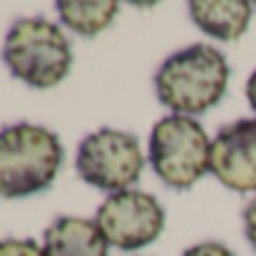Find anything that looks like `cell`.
Listing matches in <instances>:
<instances>
[{
	"label": "cell",
	"instance_id": "6da1fadb",
	"mask_svg": "<svg viewBox=\"0 0 256 256\" xmlns=\"http://www.w3.org/2000/svg\"><path fill=\"white\" fill-rule=\"evenodd\" d=\"M230 66L220 50L204 43L173 52L155 72L158 99L173 115H202L225 97Z\"/></svg>",
	"mask_w": 256,
	"mask_h": 256
},
{
	"label": "cell",
	"instance_id": "3957f363",
	"mask_svg": "<svg viewBox=\"0 0 256 256\" xmlns=\"http://www.w3.org/2000/svg\"><path fill=\"white\" fill-rule=\"evenodd\" d=\"M7 70L32 88H54L72 68V48L63 30L48 18H20L4 36Z\"/></svg>",
	"mask_w": 256,
	"mask_h": 256
},
{
	"label": "cell",
	"instance_id": "52a82bcc",
	"mask_svg": "<svg viewBox=\"0 0 256 256\" xmlns=\"http://www.w3.org/2000/svg\"><path fill=\"white\" fill-rule=\"evenodd\" d=\"M209 171L232 191H256V120H238L218 130Z\"/></svg>",
	"mask_w": 256,
	"mask_h": 256
},
{
	"label": "cell",
	"instance_id": "5b68a950",
	"mask_svg": "<svg viewBox=\"0 0 256 256\" xmlns=\"http://www.w3.org/2000/svg\"><path fill=\"white\" fill-rule=\"evenodd\" d=\"M74 164L84 182L117 194L140 180L144 171V153L135 135L102 128L79 144Z\"/></svg>",
	"mask_w": 256,
	"mask_h": 256
},
{
	"label": "cell",
	"instance_id": "8fae6325",
	"mask_svg": "<svg viewBox=\"0 0 256 256\" xmlns=\"http://www.w3.org/2000/svg\"><path fill=\"white\" fill-rule=\"evenodd\" d=\"M0 256H48L38 243L30 238H4L0 240Z\"/></svg>",
	"mask_w": 256,
	"mask_h": 256
},
{
	"label": "cell",
	"instance_id": "30bf717a",
	"mask_svg": "<svg viewBox=\"0 0 256 256\" xmlns=\"http://www.w3.org/2000/svg\"><path fill=\"white\" fill-rule=\"evenodd\" d=\"M56 12L68 30L81 36H97L115 20L120 4L115 0H61Z\"/></svg>",
	"mask_w": 256,
	"mask_h": 256
},
{
	"label": "cell",
	"instance_id": "4fadbf2b",
	"mask_svg": "<svg viewBox=\"0 0 256 256\" xmlns=\"http://www.w3.org/2000/svg\"><path fill=\"white\" fill-rule=\"evenodd\" d=\"M243 225H245V236H248L250 245L256 250V196L243 212Z\"/></svg>",
	"mask_w": 256,
	"mask_h": 256
},
{
	"label": "cell",
	"instance_id": "277c9868",
	"mask_svg": "<svg viewBox=\"0 0 256 256\" xmlns=\"http://www.w3.org/2000/svg\"><path fill=\"white\" fill-rule=\"evenodd\" d=\"M148 160L164 184L186 191L209 171L212 142L194 117L168 115L150 130Z\"/></svg>",
	"mask_w": 256,
	"mask_h": 256
},
{
	"label": "cell",
	"instance_id": "5bb4252c",
	"mask_svg": "<svg viewBox=\"0 0 256 256\" xmlns=\"http://www.w3.org/2000/svg\"><path fill=\"white\" fill-rule=\"evenodd\" d=\"M245 94H248V102H250V106H252V110L256 112V70L250 74L248 86H245Z\"/></svg>",
	"mask_w": 256,
	"mask_h": 256
},
{
	"label": "cell",
	"instance_id": "ba28073f",
	"mask_svg": "<svg viewBox=\"0 0 256 256\" xmlns=\"http://www.w3.org/2000/svg\"><path fill=\"white\" fill-rule=\"evenodd\" d=\"M48 256H108V240L88 218L61 216L45 230Z\"/></svg>",
	"mask_w": 256,
	"mask_h": 256
},
{
	"label": "cell",
	"instance_id": "8992f818",
	"mask_svg": "<svg viewBox=\"0 0 256 256\" xmlns=\"http://www.w3.org/2000/svg\"><path fill=\"white\" fill-rule=\"evenodd\" d=\"M94 222L108 245L120 250H140L158 240L164 230V209L158 198L144 191L126 189L110 194L97 209Z\"/></svg>",
	"mask_w": 256,
	"mask_h": 256
},
{
	"label": "cell",
	"instance_id": "7c38bea8",
	"mask_svg": "<svg viewBox=\"0 0 256 256\" xmlns=\"http://www.w3.org/2000/svg\"><path fill=\"white\" fill-rule=\"evenodd\" d=\"M182 256H234V252L230 248H225L222 243H200L184 250Z\"/></svg>",
	"mask_w": 256,
	"mask_h": 256
},
{
	"label": "cell",
	"instance_id": "7a4b0ae2",
	"mask_svg": "<svg viewBox=\"0 0 256 256\" xmlns=\"http://www.w3.org/2000/svg\"><path fill=\"white\" fill-rule=\"evenodd\" d=\"M63 162L56 132L30 122L0 130V198L16 200L45 191Z\"/></svg>",
	"mask_w": 256,
	"mask_h": 256
},
{
	"label": "cell",
	"instance_id": "9c48e42d",
	"mask_svg": "<svg viewBox=\"0 0 256 256\" xmlns=\"http://www.w3.org/2000/svg\"><path fill=\"white\" fill-rule=\"evenodd\" d=\"M189 14L204 34L218 40H236L248 32L252 4L245 0H194Z\"/></svg>",
	"mask_w": 256,
	"mask_h": 256
}]
</instances>
